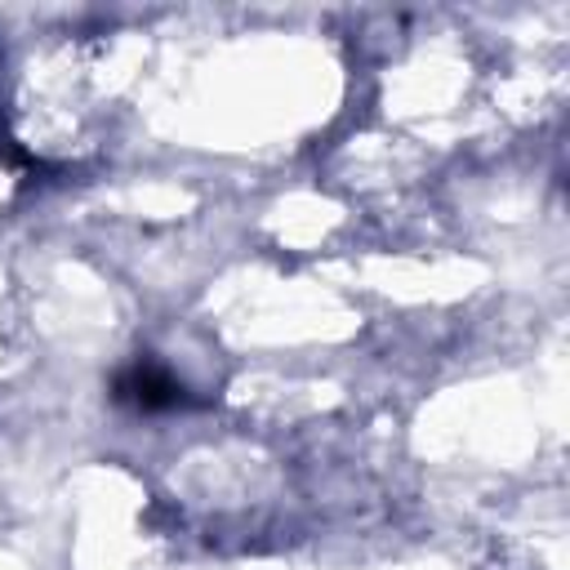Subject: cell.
<instances>
[{
  "mask_svg": "<svg viewBox=\"0 0 570 570\" xmlns=\"http://www.w3.org/2000/svg\"><path fill=\"white\" fill-rule=\"evenodd\" d=\"M111 396L125 401V405H138V410H169V405L183 401V383H174L160 365L138 361L125 374H116V392Z\"/></svg>",
  "mask_w": 570,
  "mask_h": 570,
  "instance_id": "6da1fadb",
  "label": "cell"
}]
</instances>
